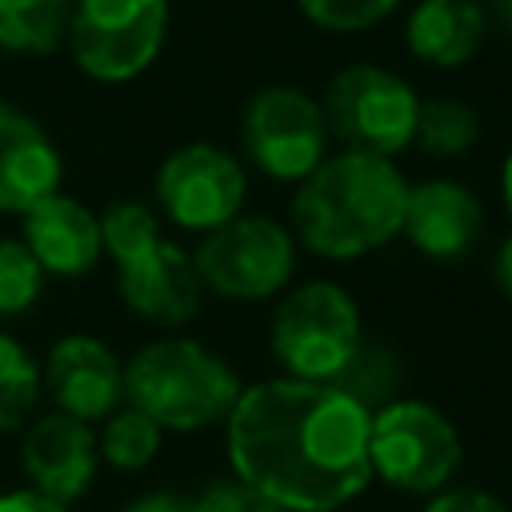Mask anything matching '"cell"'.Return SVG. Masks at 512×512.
Instances as JSON below:
<instances>
[{
  "instance_id": "ffe728a7",
  "label": "cell",
  "mask_w": 512,
  "mask_h": 512,
  "mask_svg": "<svg viewBox=\"0 0 512 512\" xmlns=\"http://www.w3.org/2000/svg\"><path fill=\"white\" fill-rule=\"evenodd\" d=\"M44 372L36 356L8 332H0V436H12L36 416Z\"/></svg>"
},
{
  "instance_id": "3957f363",
  "label": "cell",
  "mask_w": 512,
  "mask_h": 512,
  "mask_svg": "<svg viewBox=\"0 0 512 512\" xmlns=\"http://www.w3.org/2000/svg\"><path fill=\"white\" fill-rule=\"evenodd\" d=\"M240 392L236 368L192 336H160L124 364V404L140 408L164 432L224 424Z\"/></svg>"
},
{
  "instance_id": "603a6c76",
  "label": "cell",
  "mask_w": 512,
  "mask_h": 512,
  "mask_svg": "<svg viewBox=\"0 0 512 512\" xmlns=\"http://www.w3.org/2000/svg\"><path fill=\"white\" fill-rule=\"evenodd\" d=\"M160 236H164L160 216L144 200H116L100 212V240L112 260H128V256L144 252L148 244H156Z\"/></svg>"
},
{
  "instance_id": "ac0fdd59",
  "label": "cell",
  "mask_w": 512,
  "mask_h": 512,
  "mask_svg": "<svg viewBox=\"0 0 512 512\" xmlns=\"http://www.w3.org/2000/svg\"><path fill=\"white\" fill-rule=\"evenodd\" d=\"M72 0H0V52L52 56L68 40Z\"/></svg>"
},
{
  "instance_id": "9c48e42d",
  "label": "cell",
  "mask_w": 512,
  "mask_h": 512,
  "mask_svg": "<svg viewBox=\"0 0 512 512\" xmlns=\"http://www.w3.org/2000/svg\"><path fill=\"white\" fill-rule=\"evenodd\" d=\"M328 120L316 96L292 84H268L240 112V148L256 172L300 184L328 156Z\"/></svg>"
},
{
  "instance_id": "8992f818",
  "label": "cell",
  "mask_w": 512,
  "mask_h": 512,
  "mask_svg": "<svg viewBox=\"0 0 512 512\" xmlns=\"http://www.w3.org/2000/svg\"><path fill=\"white\" fill-rule=\"evenodd\" d=\"M172 0H72L68 40L76 68L96 84H128L168 40Z\"/></svg>"
},
{
  "instance_id": "f546056e",
  "label": "cell",
  "mask_w": 512,
  "mask_h": 512,
  "mask_svg": "<svg viewBox=\"0 0 512 512\" xmlns=\"http://www.w3.org/2000/svg\"><path fill=\"white\" fill-rule=\"evenodd\" d=\"M492 272H496V284L504 288V296H512V232L500 240L496 260H492Z\"/></svg>"
},
{
  "instance_id": "5bb4252c",
  "label": "cell",
  "mask_w": 512,
  "mask_h": 512,
  "mask_svg": "<svg viewBox=\"0 0 512 512\" xmlns=\"http://www.w3.org/2000/svg\"><path fill=\"white\" fill-rule=\"evenodd\" d=\"M400 232L428 260H460L484 236V204L468 184L432 176V180L408 184Z\"/></svg>"
},
{
  "instance_id": "4fadbf2b",
  "label": "cell",
  "mask_w": 512,
  "mask_h": 512,
  "mask_svg": "<svg viewBox=\"0 0 512 512\" xmlns=\"http://www.w3.org/2000/svg\"><path fill=\"white\" fill-rule=\"evenodd\" d=\"M44 388L60 412L100 424L124 404V364L100 336L72 332L52 344Z\"/></svg>"
},
{
  "instance_id": "9a60e30c",
  "label": "cell",
  "mask_w": 512,
  "mask_h": 512,
  "mask_svg": "<svg viewBox=\"0 0 512 512\" xmlns=\"http://www.w3.org/2000/svg\"><path fill=\"white\" fill-rule=\"evenodd\" d=\"M64 160L48 128L12 100H0V212L24 216L60 192Z\"/></svg>"
},
{
  "instance_id": "8fae6325",
  "label": "cell",
  "mask_w": 512,
  "mask_h": 512,
  "mask_svg": "<svg viewBox=\"0 0 512 512\" xmlns=\"http://www.w3.org/2000/svg\"><path fill=\"white\" fill-rule=\"evenodd\" d=\"M20 468H24V480L32 492L68 508L72 500H80L88 492V484L100 468L92 424L60 412V408L28 420L24 440H20Z\"/></svg>"
},
{
  "instance_id": "44dd1931",
  "label": "cell",
  "mask_w": 512,
  "mask_h": 512,
  "mask_svg": "<svg viewBox=\"0 0 512 512\" xmlns=\"http://www.w3.org/2000/svg\"><path fill=\"white\" fill-rule=\"evenodd\" d=\"M164 444V428L156 420H148L140 408L132 404H120L108 420H100V432H96V452L104 464L120 468V472H140L156 460Z\"/></svg>"
},
{
  "instance_id": "484cf974",
  "label": "cell",
  "mask_w": 512,
  "mask_h": 512,
  "mask_svg": "<svg viewBox=\"0 0 512 512\" xmlns=\"http://www.w3.org/2000/svg\"><path fill=\"white\" fill-rule=\"evenodd\" d=\"M188 512H288V508H280L276 500L260 496L256 488H248L232 476V480H220V484H208L204 492H196Z\"/></svg>"
},
{
  "instance_id": "7c38bea8",
  "label": "cell",
  "mask_w": 512,
  "mask_h": 512,
  "mask_svg": "<svg viewBox=\"0 0 512 512\" xmlns=\"http://www.w3.org/2000/svg\"><path fill=\"white\" fill-rule=\"evenodd\" d=\"M116 284L120 300L156 328H180L200 308V272L192 264V252H184L172 240H156L144 252L116 260Z\"/></svg>"
},
{
  "instance_id": "7a4b0ae2",
  "label": "cell",
  "mask_w": 512,
  "mask_h": 512,
  "mask_svg": "<svg viewBox=\"0 0 512 512\" xmlns=\"http://www.w3.org/2000/svg\"><path fill=\"white\" fill-rule=\"evenodd\" d=\"M404 200L408 180L392 160L340 148L296 184L292 236L324 260H360L400 236Z\"/></svg>"
},
{
  "instance_id": "7402d4cb",
  "label": "cell",
  "mask_w": 512,
  "mask_h": 512,
  "mask_svg": "<svg viewBox=\"0 0 512 512\" xmlns=\"http://www.w3.org/2000/svg\"><path fill=\"white\" fill-rule=\"evenodd\" d=\"M480 140V116L472 104L464 100H420V116H416V140L428 156L440 160H456L464 152H472Z\"/></svg>"
},
{
  "instance_id": "83f0119b",
  "label": "cell",
  "mask_w": 512,
  "mask_h": 512,
  "mask_svg": "<svg viewBox=\"0 0 512 512\" xmlns=\"http://www.w3.org/2000/svg\"><path fill=\"white\" fill-rule=\"evenodd\" d=\"M188 504H192V496L172 492V488H156V492H144L132 504H124L120 512H188Z\"/></svg>"
},
{
  "instance_id": "1f68e13d",
  "label": "cell",
  "mask_w": 512,
  "mask_h": 512,
  "mask_svg": "<svg viewBox=\"0 0 512 512\" xmlns=\"http://www.w3.org/2000/svg\"><path fill=\"white\" fill-rule=\"evenodd\" d=\"M500 192H504V208L512 216V152L504 156V168H500Z\"/></svg>"
},
{
  "instance_id": "6da1fadb",
  "label": "cell",
  "mask_w": 512,
  "mask_h": 512,
  "mask_svg": "<svg viewBox=\"0 0 512 512\" xmlns=\"http://www.w3.org/2000/svg\"><path fill=\"white\" fill-rule=\"evenodd\" d=\"M232 476L288 512H336L372 484L368 412L316 380H260L224 420Z\"/></svg>"
},
{
  "instance_id": "5b68a950",
  "label": "cell",
  "mask_w": 512,
  "mask_h": 512,
  "mask_svg": "<svg viewBox=\"0 0 512 512\" xmlns=\"http://www.w3.org/2000/svg\"><path fill=\"white\" fill-rule=\"evenodd\" d=\"M268 340L284 376L328 384L364 340L360 304L336 280H304L280 292Z\"/></svg>"
},
{
  "instance_id": "30bf717a",
  "label": "cell",
  "mask_w": 512,
  "mask_h": 512,
  "mask_svg": "<svg viewBox=\"0 0 512 512\" xmlns=\"http://www.w3.org/2000/svg\"><path fill=\"white\" fill-rule=\"evenodd\" d=\"M160 212L180 224L184 232H212L244 212L248 196V172L244 164L208 140H192L172 148L152 180Z\"/></svg>"
},
{
  "instance_id": "2e32d148",
  "label": "cell",
  "mask_w": 512,
  "mask_h": 512,
  "mask_svg": "<svg viewBox=\"0 0 512 512\" xmlns=\"http://www.w3.org/2000/svg\"><path fill=\"white\" fill-rule=\"evenodd\" d=\"M20 240L28 244V252L40 260L48 276H84L104 256L100 216L64 192H52L48 200L24 212Z\"/></svg>"
},
{
  "instance_id": "d4e9b609",
  "label": "cell",
  "mask_w": 512,
  "mask_h": 512,
  "mask_svg": "<svg viewBox=\"0 0 512 512\" xmlns=\"http://www.w3.org/2000/svg\"><path fill=\"white\" fill-rule=\"evenodd\" d=\"M300 16L324 32H368L376 24H384L400 0H296Z\"/></svg>"
},
{
  "instance_id": "4dcf8cb0",
  "label": "cell",
  "mask_w": 512,
  "mask_h": 512,
  "mask_svg": "<svg viewBox=\"0 0 512 512\" xmlns=\"http://www.w3.org/2000/svg\"><path fill=\"white\" fill-rule=\"evenodd\" d=\"M484 8H488V20L512 32V0H484Z\"/></svg>"
},
{
  "instance_id": "e0dca14e",
  "label": "cell",
  "mask_w": 512,
  "mask_h": 512,
  "mask_svg": "<svg viewBox=\"0 0 512 512\" xmlns=\"http://www.w3.org/2000/svg\"><path fill=\"white\" fill-rule=\"evenodd\" d=\"M488 24L484 0H416L404 20V44L420 64L460 68L480 52Z\"/></svg>"
},
{
  "instance_id": "4316f807",
  "label": "cell",
  "mask_w": 512,
  "mask_h": 512,
  "mask_svg": "<svg viewBox=\"0 0 512 512\" xmlns=\"http://www.w3.org/2000/svg\"><path fill=\"white\" fill-rule=\"evenodd\" d=\"M424 512H508V504L484 488H456L448 484L444 492L428 496Z\"/></svg>"
},
{
  "instance_id": "277c9868",
  "label": "cell",
  "mask_w": 512,
  "mask_h": 512,
  "mask_svg": "<svg viewBox=\"0 0 512 512\" xmlns=\"http://www.w3.org/2000/svg\"><path fill=\"white\" fill-rule=\"evenodd\" d=\"M368 464L372 480L396 492L436 496L456 480L464 444L440 408L416 396H396L368 416Z\"/></svg>"
},
{
  "instance_id": "f1b7e54d",
  "label": "cell",
  "mask_w": 512,
  "mask_h": 512,
  "mask_svg": "<svg viewBox=\"0 0 512 512\" xmlns=\"http://www.w3.org/2000/svg\"><path fill=\"white\" fill-rule=\"evenodd\" d=\"M0 512H68V508L32 488H12V492H0Z\"/></svg>"
},
{
  "instance_id": "52a82bcc",
  "label": "cell",
  "mask_w": 512,
  "mask_h": 512,
  "mask_svg": "<svg viewBox=\"0 0 512 512\" xmlns=\"http://www.w3.org/2000/svg\"><path fill=\"white\" fill-rule=\"evenodd\" d=\"M320 108H324L328 132L352 152L392 160L416 140L420 96L392 68H380V64L340 68L328 80Z\"/></svg>"
},
{
  "instance_id": "cb8c5ba5",
  "label": "cell",
  "mask_w": 512,
  "mask_h": 512,
  "mask_svg": "<svg viewBox=\"0 0 512 512\" xmlns=\"http://www.w3.org/2000/svg\"><path fill=\"white\" fill-rule=\"evenodd\" d=\"M44 268L28 252L24 240L4 236L0 240V316H20L40 300L44 288Z\"/></svg>"
},
{
  "instance_id": "ba28073f",
  "label": "cell",
  "mask_w": 512,
  "mask_h": 512,
  "mask_svg": "<svg viewBox=\"0 0 512 512\" xmlns=\"http://www.w3.org/2000/svg\"><path fill=\"white\" fill-rule=\"evenodd\" d=\"M296 236L272 216L240 212L200 236L192 264L200 284L224 300H272L292 284Z\"/></svg>"
},
{
  "instance_id": "d6986e66",
  "label": "cell",
  "mask_w": 512,
  "mask_h": 512,
  "mask_svg": "<svg viewBox=\"0 0 512 512\" xmlns=\"http://www.w3.org/2000/svg\"><path fill=\"white\" fill-rule=\"evenodd\" d=\"M400 380H404V364L396 356V348L380 344V340H360V348L348 356V364L328 380L336 392H344L348 400H356L368 416L384 404H392L400 396Z\"/></svg>"
}]
</instances>
